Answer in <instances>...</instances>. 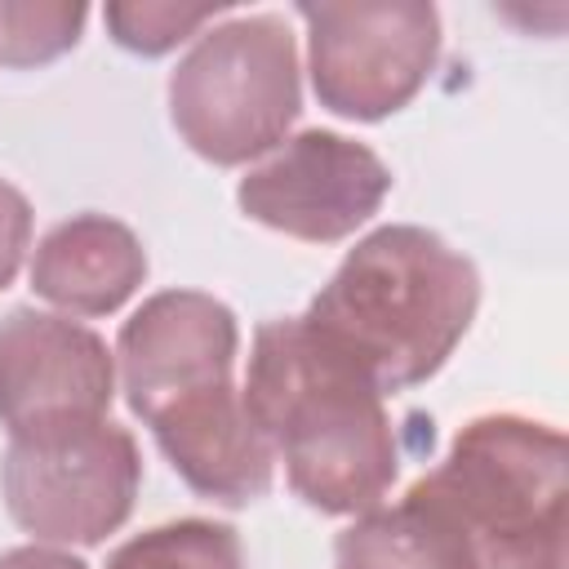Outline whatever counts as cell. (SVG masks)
I'll use <instances>...</instances> for the list:
<instances>
[{
  "instance_id": "1",
  "label": "cell",
  "mask_w": 569,
  "mask_h": 569,
  "mask_svg": "<svg viewBox=\"0 0 569 569\" xmlns=\"http://www.w3.org/2000/svg\"><path fill=\"white\" fill-rule=\"evenodd\" d=\"M240 396L307 507L356 516L391 489L400 445L378 382L302 316L258 325Z\"/></svg>"
},
{
  "instance_id": "2",
  "label": "cell",
  "mask_w": 569,
  "mask_h": 569,
  "mask_svg": "<svg viewBox=\"0 0 569 569\" xmlns=\"http://www.w3.org/2000/svg\"><path fill=\"white\" fill-rule=\"evenodd\" d=\"M480 307V276L445 236L391 222L369 231L311 298L302 320L347 351L378 391L440 373Z\"/></svg>"
},
{
  "instance_id": "3",
  "label": "cell",
  "mask_w": 569,
  "mask_h": 569,
  "mask_svg": "<svg viewBox=\"0 0 569 569\" xmlns=\"http://www.w3.org/2000/svg\"><path fill=\"white\" fill-rule=\"evenodd\" d=\"M422 485L458 516L485 569H565V436L520 413L471 418Z\"/></svg>"
},
{
  "instance_id": "4",
  "label": "cell",
  "mask_w": 569,
  "mask_h": 569,
  "mask_svg": "<svg viewBox=\"0 0 569 569\" xmlns=\"http://www.w3.org/2000/svg\"><path fill=\"white\" fill-rule=\"evenodd\" d=\"M302 111L298 44L280 13H244L209 27L169 76V116L209 164H244L271 151Z\"/></svg>"
},
{
  "instance_id": "5",
  "label": "cell",
  "mask_w": 569,
  "mask_h": 569,
  "mask_svg": "<svg viewBox=\"0 0 569 569\" xmlns=\"http://www.w3.org/2000/svg\"><path fill=\"white\" fill-rule=\"evenodd\" d=\"M138 485V445L107 418L9 436L0 458L13 525L49 547H93L116 533L133 511Z\"/></svg>"
},
{
  "instance_id": "6",
  "label": "cell",
  "mask_w": 569,
  "mask_h": 569,
  "mask_svg": "<svg viewBox=\"0 0 569 569\" xmlns=\"http://www.w3.org/2000/svg\"><path fill=\"white\" fill-rule=\"evenodd\" d=\"M307 67L320 107L347 120H382L413 102L440 58V13L422 0L298 4Z\"/></svg>"
},
{
  "instance_id": "7",
  "label": "cell",
  "mask_w": 569,
  "mask_h": 569,
  "mask_svg": "<svg viewBox=\"0 0 569 569\" xmlns=\"http://www.w3.org/2000/svg\"><path fill=\"white\" fill-rule=\"evenodd\" d=\"M391 191V169L365 142L333 129H302L284 147L253 164L236 200L240 209L293 240L333 244L365 227Z\"/></svg>"
},
{
  "instance_id": "8",
  "label": "cell",
  "mask_w": 569,
  "mask_h": 569,
  "mask_svg": "<svg viewBox=\"0 0 569 569\" xmlns=\"http://www.w3.org/2000/svg\"><path fill=\"white\" fill-rule=\"evenodd\" d=\"M116 356L107 342L53 311L13 307L0 320V422L9 436L107 418Z\"/></svg>"
},
{
  "instance_id": "9",
  "label": "cell",
  "mask_w": 569,
  "mask_h": 569,
  "mask_svg": "<svg viewBox=\"0 0 569 569\" xmlns=\"http://www.w3.org/2000/svg\"><path fill=\"white\" fill-rule=\"evenodd\" d=\"M236 351H240V329L227 302L200 289L151 293L120 325L116 360H120L124 400L147 422L178 396L231 382Z\"/></svg>"
},
{
  "instance_id": "10",
  "label": "cell",
  "mask_w": 569,
  "mask_h": 569,
  "mask_svg": "<svg viewBox=\"0 0 569 569\" xmlns=\"http://www.w3.org/2000/svg\"><path fill=\"white\" fill-rule=\"evenodd\" d=\"M147 427L187 489L209 502L244 507L258 502L276 480V449L244 409L236 382L178 396L173 405L151 413Z\"/></svg>"
},
{
  "instance_id": "11",
  "label": "cell",
  "mask_w": 569,
  "mask_h": 569,
  "mask_svg": "<svg viewBox=\"0 0 569 569\" xmlns=\"http://www.w3.org/2000/svg\"><path fill=\"white\" fill-rule=\"evenodd\" d=\"M147 280V249L120 218L76 213L44 231L31 258V289L71 316H111Z\"/></svg>"
},
{
  "instance_id": "12",
  "label": "cell",
  "mask_w": 569,
  "mask_h": 569,
  "mask_svg": "<svg viewBox=\"0 0 569 569\" xmlns=\"http://www.w3.org/2000/svg\"><path fill=\"white\" fill-rule=\"evenodd\" d=\"M338 569H485L458 516L418 480L391 507H369L333 542Z\"/></svg>"
},
{
  "instance_id": "13",
  "label": "cell",
  "mask_w": 569,
  "mask_h": 569,
  "mask_svg": "<svg viewBox=\"0 0 569 569\" xmlns=\"http://www.w3.org/2000/svg\"><path fill=\"white\" fill-rule=\"evenodd\" d=\"M107 569H244V547L231 525L187 516L133 533L111 551Z\"/></svg>"
},
{
  "instance_id": "14",
  "label": "cell",
  "mask_w": 569,
  "mask_h": 569,
  "mask_svg": "<svg viewBox=\"0 0 569 569\" xmlns=\"http://www.w3.org/2000/svg\"><path fill=\"white\" fill-rule=\"evenodd\" d=\"M84 4H9L0 0V62L40 67L67 53L84 31Z\"/></svg>"
},
{
  "instance_id": "15",
  "label": "cell",
  "mask_w": 569,
  "mask_h": 569,
  "mask_svg": "<svg viewBox=\"0 0 569 569\" xmlns=\"http://www.w3.org/2000/svg\"><path fill=\"white\" fill-rule=\"evenodd\" d=\"M222 9L218 4H196V9H182V4H107V27H111V40L120 49H133V53H169L173 44H182L187 36H196L204 22H213Z\"/></svg>"
},
{
  "instance_id": "16",
  "label": "cell",
  "mask_w": 569,
  "mask_h": 569,
  "mask_svg": "<svg viewBox=\"0 0 569 569\" xmlns=\"http://www.w3.org/2000/svg\"><path fill=\"white\" fill-rule=\"evenodd\" d=\"M27 244H31V204L13 182L0 178V289L13 284Z\"/></svg>"
},
{
  "instance_id": "17",
  "label": "cell",
  "mask_w": 569,
  "mask_h": 569,
  "mask_svg": "<svg viewBox=\"0 0 569 569\" xmlns=\"http://www.w3.org/2000/svg\"><path fill=\"white\" fill-rule=\"evenodd\" d=\"M0 569H84V560L49 542H27V547H9L0 556Z\"/></svg>"
}]
</instances>
